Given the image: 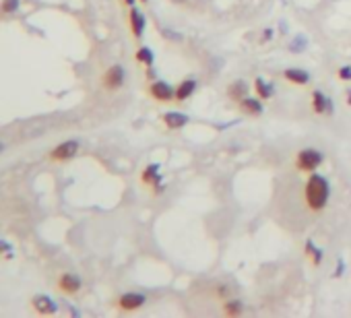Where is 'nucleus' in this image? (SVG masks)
<instances>
[{
  "instance_id": "f257e3e1",
  "label": "nucleus",
  "mask_w": 351,
  "mask_h": 318,
  "mask_svg": "<svg viewBox=\"0 0 351 318\" xmlns=\"http://www.w3.org/2000/svg\"><path fill=\"white\" fill-rule=\"evenodd\" d=\"M329 199H331V182L318 172L308 174V180H306V186H304L306 207L312 213H320V211L327 209Z\"/></svg>"
},
{
  "instance_id": "f03ea898",
  "label": "nucleus",
  "mask_w": 351,
  "mask_h": 318,
  "mask_svg": "<svg viewBox=\"0 0 351 318\" xmlns=\"http://www.w3.org/2000/svg\"><path fill=\"white\" fill-rule=\"evenodd\" d=\"M322 161H324V155L320 149L306 147V149H300L295 155V170L302 174H312L322 165Z\"/></svg>"
},
{
  "instance_id": "7ed1b4c3",
  "label": "nucleus",
  "mask_w": 351,
  "mask_h": 318,
  "mask_svg": "<svg viewBox=\"0 0 351 318\" xmlns=\"http://www.w3.org/2000/svg\"><path fill=\"white\" fill-rule=\"evenodd\" d=\"M81 151V143H78L77 139H66L62 143H58L56 147L50 149L48 153V159L52 163H66L70 159H75Z\"/></svg>"
},
{
  "instance_id": "20e7f679",
  "label": "nucleus",
  "mask_w": 351,
  "mask_h": 318,
  "mask_svg": "<svg viewBox=\"0 0 351 318\" xmlns=\"http://www.w3.org/2000/svg\"><path fill=\"white\" fill-rule=\"evenodd\" d=\"M126 81V70L122 64H110L101 75V87L105 91H118L124 87Z\"/></svg>"
},
{
  "instance_id": "39448f33",
  "label": "nucleus",
  "mask_w": 351,
  "mask_h": 318,
  "mask_svg": "<svg viewBox=\"0 0 351 318\" xmlns=\"http://www.w3.org/2000/svg\"><path fill=\"white\" fill-rule=\"evenodd\" d=\"M140 182L147 188H151L153 194H161L163 192V176H161V165L159 163H147L145 170L140 172Z\"/></svg>"
},
{
  "instance_id": "423d86ee",
  "label": "nucleus",
  "mask_w": 351,
  "mask_h": 318,
  "mask_svg": "<svg viewBox=\"0 0 351 318\" xmlns=\"http://www.w3.org/2000/svg\"><path fill=\"white\" fill-rule=\"evenodd\" d=\"M147 304V296L145 294H140V291H124V294H120L118 299H116V306H118V310L120 312H136L140 310Z\"/></svg>"
},
{
  "instance_id": "0eeeda50",
  "label": "nucleus",
  "mask_w": 351,
  "mask_h": 318,
  "mask_svg": "<svg viewBox=\"0 0 351 318\" xmlns=\"http://www.w3.org/2000/svg\"><path fill=\"white\" fill-rule=\"evenodd\" d=\"M147 93L157 103H170V101L176 99V87L170 85L168 81H161V79H157V81H153L151 85H149Z\"/></svg>"
},
{
  "instance_id": "6e6552de",
  "label": "nucleus",
  "mask_w": 351,
  "mask_h": 318,
  "mask_svg": "<svg viewBox=\"0 0 351 318\" xmlns=\"http://www.w3.org/2000/svg\"><path fill=\"white\" fill-rule=\"evenodd\" d=\"M56 289L64 296H77L83 289V279L77 273H70V271L60 273L56 277Z\"/></svg>"
},
{
  "instance_id": "1a4fd4ad",
  "label": "nucleus",
  "mask_w": 351,
  "mask_h": 318,
  "mask_svg": "<svg viewBox=\"0 0 351 318\" xmlns=\"http://www.w3.org/2000/svg\"><path fill=\"white\" fill-rule=\"evenodd\" d=\"M29 304H31V310L38 314V316H54V314H58L56 299L50 298V296H46V294L33 296V298L29 299Z\"/></svg>"
},
{
  "instance_id": "9d476101",
  "label": "nucleus",
  "mask_w": 351,
  "mask_h": 318,
  "mask_svg": "<svg viewBox=\"0 0 351 318\" xmlns=\"http://www.w3.org/2000/svg\"><path fill=\"white\" fill-rule=\"evenodd\" d=\"M128 27H130V33H133L135 40H143V33L147 27V17L143 15V11H140L138 6L128 8Z\"/></svg>"
},
{
  "instance_id": "9b49d317",
  "label": "nucleus",
  "mask_w": 351,
  "mask_h": 318,
  "mask_svg": "<svg viewBox=\"0 0 351 318\" xmlns=\"http://www.w3.org/2000/svg\"><path fill=\"white\" fill-rule=\"evenodd\" d=\"M312 112L316 116H332V112H335V105H332V99L327 97L320 89H314L312 91Z\"/></svg>"
},
{
  "instance_id": "f8f14e48",
  "label": "nucleus",
  "mask_w": 351,
  "mask_h": 318,
  "mask_svg": "<svg viewBox=\"0 0 351 318\" xmlns=\"http://www.w3.org/2000/svg\"><path fill=\"white\" fill-rule=\"evenodd\" d=\"M238 108L244 116L258 118V116H262V112H265V103H262L260 97H244V99L238 101Z\"/></svg>"
},
{
  "instance_id": "ddd939ff",
  "label": "nucleus",
  "mask_w": 351,
  "mask_h": 318,
  "mask_svg": "<svg viewBox=\"0 0 351 318\" xmlns=\"http://www.w3.org/2000/svg\"><path fill=\"white\" fill-rule=\"evenodd\" d=\"M283 79L287 83H292L295 87H306V85H310L312 81V77L308 70H304V68H285L283 70Z\"/></svg>"
},
{
  "instance_id": "4468645a",
  "label": "nucleus",
  "mask_w": 351,
  "mask_h": 318,
  "mask_svg": "<svg viewBox=\"0 0 351 318\" xmlns=\"http://www.w3.org/2000/svg\"><path fill=\"white\" fill-rule=\"evenodd\" d=\"M198 89V81L196 79H184V81H180L178 85H176V101H186L190 99L192 95L196 93Z\"/></svg>"
},
{
  "instance_id": "2eb2a0df",
  "label": "nucleus",
  "mask_w": 351,
  "mask_h": 318,
  "mask_svg": "<svg viewBox=\"0 0 351 318\" xmlns=\"http://www.w3.org/2000/svg\"><path fill=\"white\" fill-rule=\"evenodd\" d=\"M161 120H163V124H165L168 130H180V128H184L188 124L190 118L186 116V114H182V112H165L161 116Z\"/></svg>"
},
{
  "instance_id": "dca6fc26",
  "label": "nucleus",
  "mask_w": 351,
  "mask_h": 318,
  "mask_svg": "<svg viewBox=\"0 0 351 318\" xmlns=\"http://www.w3.org/2000/svg\"><path fill=\"white\" fill-rule=\"evenodd\" d=\"M244 302L242 299H238V298H227V299H223V306H221V312L227 316V318H238V316H242L244 314Z\"/></svg>"
},
{
  "instance_id": "f3484780",
  "label": "nucleus",
  "mask_w": 351,
  "mask_h": 318,
  "mask_svg": "<svg viewBox=\"0 0 351 318\" xmlns=\"http://www.w3.org/2000/svg\"><path fill=\"white\" fill-rule=\"evenodd\" d=\"M304 252H306V256H308V260H310L312 267H320V264H322L324 252H322V248H320L318 244H314V240H306Z\"/></svg>"
},
{
  "instance_id": "a211bd4d",
  "label": "nucleus",
  "mask_w": 351,
  "mask_h": 318,
  "mask_svg": "<svg viewBox=\"0 0 351 318\" xmlns=\"http://www.w3.org/2000/svg\"><path fill=\"white\" fill-rule=\"evenodd\" d=\"M254 91H256V97H260L262 101H269L271 97L275 95V87H273V83L265 81L262 77H256L254 79Z\"/></svg>"
},
{
  "instance_id": "6ab92c4d",
  "label": "nucleus",
  "mask_w": 351,
  "mask_h": 318,
  "mask_svg": "<svg viewBox=\"0 0 351 318\" xmlns=\"http://www.w3.org/2000/svg\"><path fill=\"white\" fill-rule=\"evenodd\" d=\"M227 97H230L232 101H235V103H238L240 99H244V97H248V83L246 81L230 83V87H227Z\"/></svg>"
},
{
  "instance_id": "aec40b11",
  "label": "nucleus",
  "mask_w": 351,
  "mask_h": 318,
  "mask_svg": "<svg viewBox=\"0 0 351 318\" xmlns=\"http://www.w3.org/2000/svg\"><path fill=\"white\" fill-rule=\"evenodd\" d=\"M136 62H140V64H145L147 68H151L153 66V62H155V54H153V50L149 48V46H143V48H138L136 50Z\"/></svg>"
},
{
  "instance_id": "412c9836",
  "label": "nucleus",
  "mask_w": 351,
  "mask_h": 318,
  "mask_svg": "<svg viewBox=\"0 0 351 318\" xmlns=\"http://www.w3.org/2000/svg\"><path fill=\"white\" fill-rule=\"evenodd\" d=\"M19 4H21V0H2V4H0V15H2V17H8V15L17 13Z\"/></svg>"
},
{
  "instance_id": "4be33fe9",
  "label": "nucleus",
  "mask_w": 351,
  "mask_h": 318,
  "mask_svg": "<svg viewBox=\"0 0 351 318\" xmlns=\"http://www.w3.org/2000/svg\"><path fill=\"white\" fill-rule=\"evenodd\" d=\"M337 77L341 79V81H345V83H351V66H349V64H343V66H339V68H337Z\"/></svg>"
},
{
  "instance_id": "5701e85b",
  "label": "nucleus",
  "mask_w": 351,
  "mask_h": 318,
  "mask_svg": "<svg viewBox=\"0 0 351 318\" xmlns=\"http://www.w3.org/2000/svg\"><path fill=\"white\" fill-rule=\"evenodd\" d=\"M0 248H2V256H4V258H11V256H13V246H11V242H8V240L0 242Z\"/></svg>"
},
{
  "instance_id": "b1692460",
  "label": "nucleus",
  "mask_w": 351,
  "mask_h": 318,
  "mask_svg": "<svg viewBox=\"0 0 351 318\" xmlns=\"http://www.w3.org/2000/svg\"><path fill=\"white\" fill-rule=\"evenodd\" d=\"M306 46H308V41H306L304 38H300V41H297V40H293V41H292V46H289V50H293V52L297 50V52H300V50H304Z\"/></svg>"
},
{
  "instance_id": "393cba45",
  "label": "nucleus",
  "mask_w": 351,
  "mask_h": 318,
  "mask_svg": "<svg viewBox=\"0 0 351 318\" xmlns=\"http://www.w3.org/2000/svg\"><path fill=\"white\" fill-rule=\"evenodd\" d=\"M343 273H345V260H343V258H339V260H337V271H335V277H343Z\"/></svg>"
},
{
  "instance_id": "a878e982",
  "label": "nucleus",
  "mask_w": 351,
  "mask_h": 318,
  "mask_svg": "<svg viewBox=\"0 0 351 318\" xmlns=\"http://www.w3.org/2000/svg\"><path fill=\"white\" fill-rule=\"evenodd\" d=\"M122 4L130 8V6H135V4H136V0H122Z\"/></svg>"
},
{
  "instance_id": "bb28decb",
  "label": "nucleus",
  "mask_w": 351,
  "mask_h": 318,
  "mask_svg": "<svg viewBox=\"0 0 351 318\" xmlns=\"http://www.w3.org/2000/svg\"><path fill=\"white\" fill-rule=\"evenodd\" d=\"M345 97H347V103H349V105H351V89H349V91H347V95H345Z\"/></svg>"
},
{
  "instance_id": "cd10ccee",
  "label": "nucleus",
  "mask_w": 351,
  "mask_h": 318,
  "mask_svg": "<svg viewBox=\"0 0 351 318\" xmlns=\"http://www.w3.org/2000/svg\"><path fill=\"white\" fill-rule=\"evenodd\" d=\"M174 2H176V4H184V2H186V0H174Z\"/></svg>"
},
{
  "instance_id": "c85d7f7f",
  "label": "nucleus",
  "mask_w": 351,
  "mask_h": 318,
  "mask_svg": "<svg viewBox=\"0 0 351 318\" xmlns=\"http://www.w3.org/2000/svg\"><path fill=\"white\" fill-rule=\"evenodd\" d=\"M138 2H143V4H145V2H149V0H138Z\"/></svg>"
}]
</instances>
